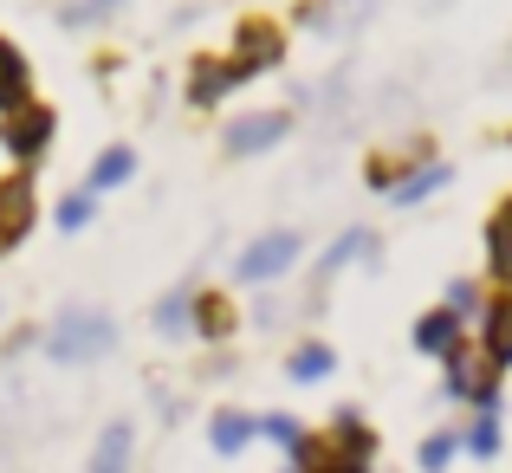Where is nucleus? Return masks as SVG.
<instances>
[{"label":"nucleus","mask_w":512,"mask_h":473,"mask_svg":"<svg viewBox=\"0 0 512 473\" xmlns=\"http://www.w3.org/2000/svg\"><path fill=\"white\" fill-rule=\"evenodd\" d=\"M325 13H331V0H292V20L299 26H318Z\"/></svg>","instance_id":"29"},{"label":"nucleus","mask_w":512,"mask_h":473,"mask_svg":"<svg viewBox=\"0 0 512 473\" xmlns=\"http://www.w3.org/2000/svg\"><path fill=\"white\" fill-rule=\"evenodd\" d=\"M227 59H234V72L247 78H266L279 72V65L292 59V39H286V20H273V13H240L234 20V39H227Z\"/></svg>","instance_id":"2"},{"label":"nucleus","mask_w":512,"mask_h":473,"mask_svg":"<svg viewBox=\"0 0 512 473\" xmlns=\"http://www.w3.org/2000/svg\"><path fill=\"white\" fill-rule=\"evenodd\" d=\"M461 337H467V324L454 318L448 305H428V312H422V318L409 324V350H422V357H435V363L448 357V350L461 344Z\"/></svg>","instance_id":"13"},{"label":"nucleus","mask_w":512,"mask_h":473,"mask_svg":"<svg viewBox=\"0 0 512 473\" xmlns=\"http://www.w3.org/2000/svg\"><path fill=\"white\" fill-rule=\"evenodd\" d=\"M500 448H506L500 409H474V422L461 428V454H474V461H500Z\"/></svg>","instance_id":"21"},{"label":"nucleus","mask_w":512,"mask_h":473,"mask_svg":"<svg viewBox=\"0 0 512 473\" xmlns=\"http://www.w3.org/2000/svg\"><path fill=\"white\" fill-rule=\"evenodd\" d=\"M208 448L221 454V461L247 454V448H253V409H240V402H221V409L208 415Z\"/></svg>","instance_id":"17"},{"label":"nucleus","mask_w":512,"mask_h":473,"mask_svg":"<svg viewBox=\"0 0 512 473\" xmlns=\"http://www.w3.org/2000/svg\"><path fill=\"white\" fill-rule=\"evenodd\" d=\"M299 260H305L299 227H266V234H253L247 247L234 253V279L240 286H273V279H286Z\"/></svg>","instance_id":"5"},{"label":"nucleus","mask_w":512,"mask_h":473,"mask_svg":"<svg viewBox=\"0 0 512 473\" xmlns=\"http://www.w3.org/2000/svg\"><path fill=\"white\" fill-rule=\"evenodd\" d=\"M124 0H59V20L65 26H104Z\"/></svg>","instance_id":"28"},{"label":"nucleus","mask_w":512,"mask_h":473,"mask_svg":"<svg viewBox=\"0 0 512 473\" xmlns=\"http://www.w3.org/2000/svg\"><path fill=\"white\" fill-rule=\"evenodd\" d=\"M312 473H370V467H363V461H338V454H331V461L312 467Z\"/></svg>","instance_id":"30"},{"label":"nucleus","mask_w":512,"mask_h":473,"mask_svg":"<svg viewBox=\"0 0 512 473\" xmlns=\"http://www.w3.org/2000/svg\"><path fill=\"white\" fill-rule=\"evenodd\" d=\"M500 376L506 370H493L474 337H461V344L441 357V389H448V402H461V409H500Z\"/></svg>","instance_id":"3"},{"label":"nucleus","mask_w":512,"mask_h":473,"mask_svg":"<svg viewBox=\"0 0 512 473\" xmlns=\"http://www.w3.org/2000/svg\"><path fill=\"white\" fill-rule=\"evenodd\" d=\"M130 461H137V422H104L85 473H130Z\"/></svg>","instance_id":"18"},{"label":"nucleus","mask_w":512,"mask_h":473,"mask_svg":"<svg viewBox=\"0 0 512 473\" xmlns=\"http://www.w3.org/2000/svg\"><path fill=\"white\" fill-rule=\"evenodd\" d=\"M480 247H487V279H493L500 292H512V195L487 214V234H480Z\"/></svg>","instance_id":"15"},{"label":"nucleus","mask_w":512,"mask_h":473,"mask_svg":"<svg viewBox=\"0 0 512 473\" xmlns=\"http://www.w3.org/2000/svg\"><path fill=\"white\" fill-rule=\"evenodd\" d=\"M325 441H331V454H338V461H363V467H376V454H383V435H376V428L363 422L350 402L325 422Z\"/></svg>","instance_id":"11"},{"label":"nucleus","mask_w":512,"mask_h":473,"mask_svg":"<svg viewBox=\"0 0 512 473\" xmlns=\"http://www.w3.org/2000/svg\"><path fill=\"white\" fill-rule=\"evenodd\" d=\"M474 324H480V337H474V344L487 350V363H493V370H512V292L493 286Z\"/></svg>","instance_id":"12"},{"label":"nucleus","mask_w":512,"mask_h":473,"mask_svg":"<svg viewBox=\"0 0 512 473\" xmlns=\"http://www.w3.org/2000/svg\"><path fill=\"white\" fill-rule=\"evenodd\" d=\"M240 85H247V78L234 72L227 52H188V65H182V104L188 111H221Z\"/></svg>","instance_id":"7"},{"label":"nucleus","mask_w":512,"mask_h":473,"mask_svg":"<svg viewBox=\"0 0 512 473\" xmlns=\"http://www.w3.org/2000/svg\"><path fill=\"white\" fill-rule=\"evenodd\" d=\"M299 435H305V422H299V415H286V409H266V415H253V441H273L279 454H286Z\"/></svg>","instance_id":"26"},{"label":"nucleus","mask_w":512,"mask_h":473,"mask_svg":"<svg viewBox=\"0 0 512 473\" xmlns=\"http://www.w3.org/2000/svg\"><path fill=\"white\" fill-rule=\"evenodd\" d=\"M292 124H299V111H292V104H260V111H240V117H227V130H221V156L227 162L266 156V150H279V143L292 137Z\"/></svg>","instance_id":"6"},{"label":"nucleus","mask_w":512,"mask_h":473,"mask_svg":"<svg viewBox=\"0 0 512 473\" xmlns=\"http://www.w3.org/2000/svg\"><path fill=\"white\" fill-rule=\"evenodd\" d=\"M240 331H247V312H240L234 292H221V286H195V299H188V337H201L208 350H227Z\"/></svg>","instance_id":"8"},{"label":"nucleus","mask_w":512,"mask_h":473,"mask_svg":"<svg viewBox=\"0 0 512 473\" xmlns=\"http://www.w3.org/2000/svg\"><path fill=\"white\" fill-rule=\"evenodd\" d=\"M435 137H409V143H389V150H370L363 156V188L370 195H396L402 188V175L409 169H422V162H435Z\"/></svg>","instance_id":"10"},{"label":"nucleus","mask_w":512,"mask_h":473,"mask_svg":"<svg viewBox=\"0 0 512 473\" xmlns=\"http://www.w3.org/2000/svg\"><path fill=\"white\" fill-rule=\"evenodd\" d=\"M39 344H46L52 363H98V357L117 350V318L98 312V305H65V312L39 331Z\"/></svg>","instance_id":"1"},{"label":"nucleus","mask_w":512,"mask_h":473,"mask_svg":"<svg viewBox=\"0 0 512 473\" xmlns=\"http://www.w3.org/2000/svg\"><path fill=\"white\" fill-rule=\"evenodd\" d=\"M461 461V428H435V435H422V448H415V467L422 473H448Z\"/></svg>","instance_id":"24"},{"label":"nucleus","mask_w":512,"mask_h":473,"mask_svg":"<svg viewBox=\"0 0 512 473\" xmlns=\"http://www.w3.org/2000/svg\"><path fill=\"white\" fill-rule=\"evenodd\" d=\"M448 182H454V162H448V156H435V162H422V169L402 175V188H396L389 201H396V208H422V201H428V195H441Z\"/></svg>","instance_id":"20"},{"label":"nucleus","mask_w":512,"mask_h":473,"mask_svg":"<svg viewBox=\"0 0 512 473\" xmlns=\"http://www.w3.org/2000/svg\"><path fill=\"white\" fill-rule=\"evenodd\" d=\"M33 227H39V182H33V169L0 175V260H7L13 247H26Z\"/></svg>","instance_id":"9"},{"label":"nucleus","mask_w":512,"mask_h":473,"mask_svg":"<svg viewBox=\"0 0 512 473\" xmlns=\"http://www.w3.org/2000/svg\"><path fill=\"white\" fill-rule=\"evenodd\" d=\"M52 143H59V111L46 98H26L20 111L0 117V150H7L13 169H39L52 156Z\"/></svg>","instance_id":"4"},{"label":"nucleus","mask_w":512,"mask_h":473,"mask_svg":"<svg viewBox=\"0 0 512 473\" xmlns=\"http://www.w3.org/2000/svg\"><path fill=\"white\" fill-rule=\"evenodd\" d=\"M33 98V59L20 52V39L0 33V117L20 111V104Z\"/></svg>","instance_id":"16"},{"label":"nucleus","mask_w":512,"mask_h":473,"mask_svg":"<svg viewBox=\"0 0 512 473\" xmlns=\"http://www.w3.org/2000/svg\"><path fill=\"white\" fill-rule=\"evenodd\" d=\"M338 376V350L325 344V337H299V344L286 350V383L312 389V383H331Z\"/></svg>","instance_id":"14"},{"label":"nucleus","mask_w":512,"mask_h":473,"mask_svg":"<svg viewBox=\"0 0 512 473\" xmlns=\"http://www.w3.org/2000/svg\"><path fill=\"white\" fill-rule=\"evenodd\" d=\"M370 253H376V234H370V227H344V234L331 240V253L318 260V279H338L350 260H370Z\"/></svg>","instance_id":"22"},{"label":"nucleus","mask_w":512,"mask_h":473,"mask_svg":"<svg viewBox=\"0 0 512 473\" xmlns=\"http://www.w3.org/2000/svg\"><path fill=\"white\" fill-rule=\"evenodd\" d=\"M124 182H137V150H130V143H104L85 169V188L91 195H111V188H124Z\"/></svg>","instance_id":"19"},{"label":"nucleus","mask_w":512,"mask_h":473,"mask_svg":"<svg viewBox=\"0 0 512 473\" xmlns=\"http://www.w3.org/2000/svg\"><path fill=\"white\" fill-rule=\"evenodd\" d=\"M441 305H448V312L461 318V324H474V318H480V305H487V286L461 273V279H448V292H441Z\"/></svg>","instance_id":"27"},{"label":"nucleus","mask_w":512,"mask_h":473,"mask_svg":"<svg viewBox=\"0 0 512 473\" xmlns=\"http://www.w3.org/2000/svg\"><path fill=\"white\" fill-rule=\"evenodd\" d=\"M98 201H104V195H91V188L59 195V201H52V227H59V234H85V227L98 221Z\"/></svg>","instance_id":"23"},{"label":"nucleus","mask_w":512,"mask_h":473,"mask_svg":"<svg viewBox=\"0 0 512 473\" xmlns=\"http://www.w3.org/2000/svg\"><path fill=\"white\" fill-rule=\"evenodd\" d=\"M188 299H195V286H175V292H163V299L150 305L156 337H188Z\"/></svg>","instance_id":"25"}]
</instances>
